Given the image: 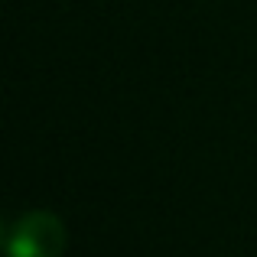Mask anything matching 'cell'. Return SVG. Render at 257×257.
I'll list each match as a JSON object with an SVG mask.
<instances>
[{"mask_svg":"<svg viewBox=\"0 0 257 257\" xmlns=\"http://www.w3.org/2000/svg\"><path fill=\"white\" fill-rule=\"evenodd\" d=\"M7 257H62L65 225L52 212H26L4 234Z\"/></svg>","mask_w":257,"mask_h":257,"instance_id":"obj_1","label":"cell"}]
</instances>
